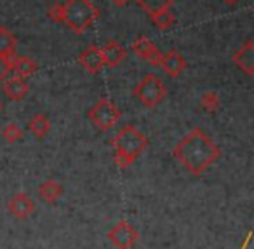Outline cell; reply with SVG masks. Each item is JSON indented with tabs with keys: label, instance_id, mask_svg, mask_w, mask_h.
I'll use <instances>...</instances> for the list:
<instances>
[{
	"label": "cell",
	"instance_id": "cell-14",
	"mask_svg": "<svg viewBox=\"0 0 254 249\" xmlns=\"http://www.w3.org/2000/svg\"><path fill=\"white\" fill-rule=\"evenodd\" d=\"M63 195V186L56 179H46L39 185V197L46 204H56Z\"/></svg>",
	"mask_w": 254,
	"mask_h": 249
},
{
	"label": "cell",
	"instance_id": "cell-9",
	"mask_svg": "<svg viewBox=\"0 0 254 249\" xmlns=\"http://www.w3.org/2000/svg\"><path fill=\"white\" fill-rule=\"evenodd\" d=\"M131 49L134 51V53L138 54L141 60L148 61V63L153 65V67H159L160 58H162V53H160V51L153 46V42L148 39V37H143V35L138 37V39L131 44Z\"/></svg>",
	"mask_w": 254,
	"mask_h": 249
},
{
	"label": "cell",
	"instance_id": "cell-25",
	"mask_svg": "<svg viewBox=\"0 0 254 249\" xmlns=\"http://www.w3.org/2000/svg\"><path fill=\"white\" fill-rule=\"evenodd\" d=\"M223 4H226V5H235V4H239V0H221Z\"/></svg>",
	"mask_w": 254,
	"mask_h": 249
},
{
	"label": "cell",
	"instance_id": "cell-8",
	"mask_svg": "<svg viewBox=\"0 0 254 249\" xmlns=\"http://www.w3.org/2000/svg\"><path fill=\"white\" fill-rule=\"evenodd\" d=\"M159 67L162 68L171 79H176V77H180L185 72V68H187V60H185V56L180 51L171 49V51H167L166 54H162Z\"/></svg>",
	"mask_w": 254,
	"mask_h": 249
},
{
	"label": "cell",
	"instance_id": "cell-6",
	"mask_svg": "<svg viewBox=\"0 0 254 249\" xmlns=\"http://www.w3.org/2000/svg\"><path fill=\"white\" fill-rule=\"evenodd\" d=\"M106 237H108V241L112 242L117 249H132L139 241V232L136 230L134 225L122 220L110 228Z\"/></svg>",
	"mask_w": 254,
	"mask_h": 249
},
{
	"label": "cell",
	"instance_id": "cell-16",
	"mask_svg": "<svg viewBox=\"0 0 254 249\" xmlns=\"http://www.w3.org/2000/svg\"><path fill=\"white\" fill-rule=\"evenodd\" d=\"M51 127H53V124H51L49 117H47L46 113H37L28 122L30 133H32L37 140H44V138L51 133Z\"/></svg>",
	"mask_w": 254,
	"mask_h": 249
},
{
	"label": "cell",
	"instance_id": "cell-7",
	"mask_svg": "<svg viewBox=\"0 0 254 249\" xmlns=\"http://www.w3.org/2000/svg\"><path fill=\"white\" fill-rule=\"evenodd\" d=\"M7 209H9V213L14 218H18V220H26V218L32 216L33 211H35V202H33L32 197L26 195L25 192H18L9 199Z\"/></svg>",
	"mask_w": 254,
	"mask_h": 249
},
{
	"label": "cell",
	"instance_id": "cell-26",
	"mask_svg": "<svg viewBox=\"0 0 254 249\" xmlns=\"http://www.w3.org/2000/svg\"><path fill=\"white\" fill-rule=\"evenodd\" d=\"M0 113H2V101H0Z\"/></svg>",
	"mask_w": 254,
	"mask_h": 249
},
{
	"label": "cell",
	"instance_id": "cell-18",
	"mask_svg": "<svg viewBox=\"0 0 254 249\" xmlns=\"http://www.w3.org/2000/svg\"><path fill=\"white\" fill-rule=\"evenodd\" d=\"M136 4L143 9L148 16L157 14L160 11H167L171 9L174 4H176L178 0H134Z\"/></svg>",
	"mask_w": 254,
	"mask_h": 249
},
{
	"label": "cell",
	"instance_id": "cell-5",
	"mask_svg": "<svg viewBox=\"0 0 254 249\" xmlns=\"http://www.w3.org/2000/svg\"><path fill=\"white\" fill-rule=\"evenodd\" d=\"M87 117L99 131L105 133V131H110L112 127H115L119 124V120L122 119V110L112 99L101 98L89 108Z\"/></svg>",
	"mask_w": 254,
	"mask_h": 249
},
{
	"label": "cell",
	"instance_id": "cell-3",
	"mask_svg": "<svg viewBox=\"0 0 254 249\" xmlns=\"http://www.w3.org/2000/svg\"><path fill=\"white\" fill-rule=\"evenodd\" d=\"M61 23H64L77 35L87 32V28L99 16L98 7L92 4V0H66L64 4H61Z\"/></svg>",
	"mask_w": 254,
	"mask_h": 249
},
{
	"label": "cell",
	"instance_id": "cell-4",
	"mask_svg": "<svg viewBox=\"0 0 254 249\" xmlns=\"http://www.w3.org/2000/svg\"><path fill=\"white\" fill-rule=\"evenodd\" d=\"M167 94V87L162 79L155 74H146L134 87V98L146 108H155L164 101Z\"/></svg>",
	"mask_w": 254,
	"mask_h": 249
},
{
	"label": "cell",
	"instance_id": "cell-20",
	"mask_svg": "<svg viewBox=\"0 0 254 249\" xmlns=\"http://www.w3.org/2000/svg\"><path fill=\"white\" fill-rule=\"evenodd\" d=\"M219 105H221V99H219V94L214 91H207L202 94L200 98V106L205 110L207 113H214L218 112Z\"/></svg>",
	"mask_w": 254,
	"mask_h": 249
},
{
	"label": "cell",
	"instance_id": "cell-1",
	"mask_svg": "<svg viewBox=\"0 0 254 249\" xmlns=\"http://www.w3.org/2000/svg\"><path fill=\"white\" fill-rule=\"evenodd\" d=\"M173 155L190 174L202 176L214 162H218L221 150L204 129L193 127L178 141Z\"/></svg>",
	"mask_w": 254,
	"mask_h": 249
},
{
	"label": "cell",
	"instance_id": "cell-13",
	"mask_svg": "<svg viewBox=\"0 0 254 249\" xmlns=\"http://www.w3.org/2000/svg\"><path fill=\"white\" fill-rule=\"evenodd\" d=\"M101 53H103V61H105V65H108V67H112V68L122 65L127 56L126 49H124L119 42H115V40H108V42L101 47Z\"/></svg>",
	"mask_w": 254,
	"mask_h": 249
},
{
	"label": "cell",
	"instance_id": "cell-19",
	"mask_svg": "<svg viewBox=\"0 0 254 249\" xmlns=\"http://www.w3.org/2000/svg\"><path fill=\"white\" fill-rule=\"evenodd\" d=\"M150 19H152L153 26H157L159 30H169L176 25V16L171 12V9L160 11V12H157V14H152Z\"/></svg>",
	"mask_w": 254,
	"mask_h": 249
},
{
	"label": "cell",
	"instance_id": "cell-12",
	"mask_svg": "<svg viewBox=\"0 0 254 249\" xmlns=\"http://www.w3.org/2000/svg\"><path fill=\"white\" fill-rule=\"evenodd\" d=\"M2 82H4V84H2V92H4L9 99H12V101L23 99L30 91V85H28V82H26V79H21V77H18V75L7 77Z\"/></svg>",
	"mask_w": 254,
	"mask_h": 249
},
{
	"label": "cell",
	"instance_id": "cell-15",
	"mask_svg": "<svg viewBox=\"0 0 254 249\" xmlns=\"http://www.w3.org/2000/svg\"><path fill=\"white\" fill-rule=\"evenodd\" d=\"M39 70V65L37 61H33L28 56H14L12 58V72H14L18 77L21 79H28L32 75L37 74Z\"/></svg>",
	"mask_w": 254,
	"mask_h": 249
},
{
	"label": "cell",
	"instance_id": "cell-11",
	"mask_svg": "<svg viewBox=\"0 0 254 249\" xmlns=\"http://www.w3.org/2000/svg\"><path fill=\"white\" fill-rule=\"evenodd\" d=\"M233 65L239 70H242L246 75L253 77L254 75V42L253 40H246L240 49L235 51L233 54Z\"/></svg>",
	"mask_w": 254,
	"mask_h": 249
},
{
	"label": "cell",
	"instance_id": "cell-23",
	"mask_svg": "<svg viewBox=\"0 0 254 249\" xmlns=\"http://www.w3.org/2000/svg\"><path fill=\"white\" fill-rule=\"evenodd\" d=\"M61 12H63V9H61V4H58V2L47 9V16H49V19H53L54 23H61Z\"/></svg>",
	"mask_w": 254,
	"mask_h": 249
},
{
	"label": "cell",
	"instance_id": "cell-22",
	"mask_svg": "<svg viewBox=\"0 0 254 249\" xmlns=\"http://www.w3.org/2000/svg\"><path fill=\"white\" fill-rule=\"evenodd\" d=\"M12 74V58L0 54V82L5 81Z\"/></svg>",
	"mask_w": 254,
	"mask_h": 249
},
{
	"label": "cell",
	"instance_id": "cell-10",
	"mask_svg": "<svg viewBox=\"0 0 254 249\" xmlns=\"http://www.w3.org/2000/svg\"><path fill=\"white\" fill-rule=\"evenodd\" d=\"M78 63L82 65V68H84L87 74H91V75L99 74V70L105 67L101 47H98V46L85 47V49L80 53V56H78Z\"/></svg>",
	"mask_w": 254,
	"mask_h": 249
},
{
	"label": "cell",
	"instance_id": "cell-2",
	"mask_svg": "<svg viewBox=\"0 0 254 249\" xmlns=\"http://www.w3.org/2000/svg\"><path fill=\"white\" fill-rule=\"evenodd\" d=\"M150 140L132 124L124 126L112 140L113 161L120 169H126L148 148Z\"/></svg>",
	"mask_w": 254,
	"mask_h": 249
},
{
	"label": "cell",
	"instance_id": "cell-17",
	"mask_svg": "<svg viewBox=\"0 0 254 249\" xmlns=\"http://www.w3.org/2000/svg\"><path fill=\"white\" fill-rule=\"evenodd\" d=\"M16 46H18V40H16L14 33L7 26H0V54L2 56L14 58Z\"/></svg>",
	"mask_w": 254,
	"mask_h": 249
},
{
	"label": "cell",
	"instance_id": "cell-24",
	"mask_svg": "<svg viewBox=\"0 0 254 249\" xmlns=\"http://www.w3.org/2000/svg\"><path fill=\"white\" fill-rule=\"evenodd\" d=\"M112 4L115 5V7H126V5L129 4V0H112Z\"/></svg>",
	"mask_w": 254,
	"mask_h": 249
},
{
	"label": "cell",
	"instance_id": "cell-21",
	"mask_svg": "<svg viewBox=\"0 0 254 249\" xmlns=\"http://www.w3.org/2000/svg\"><path fill=\"white\" fill-rule=\"evenodd\" d=\"M2 138H4V140L7 141L9 145H14V143H18V141L23 138V131L18 127V124L9 122L7 126L2 129Z\"/></svg>",
	"mask_w": 254,
	"mask_h": 249
}]
</instances>
